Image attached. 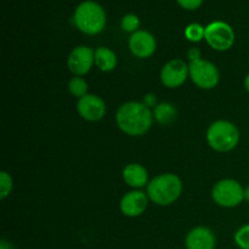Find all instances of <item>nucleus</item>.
I'll list each match as a JSON object with an SVG mask.
<instances>
[{
  "instance_id": "4",
  "label": "nucleus",
  "mask_w": 249,
  "mask_h": 249,
  "mask_svg": "<svg viewBox=\"0 0 249 249\" xmlns=\"http://www.w3.org/2000/svg\"><path fill=\"white\" fill-rule=\"evenodd\" d=\"M208 145L216 152H229L237 146L240 131L229 121H216L207 130Z\"/></svg>"
},
{
  "instance_id": "10",
  "label": "nucleus",
  "mask_w": 249,
  "mask_h": 249,
  "mask_svg": "<svg viewBox=\"0 0 249 249\" xmlns=\"http://www.w3.org/2000/svg\"><path fill=\"white\" fill-rule=\"evenodd\" d=\"M106 104L97 95L87 94L78 100V113L83 119L88 122L101 121L106 114Z\"/></svg>"
},
{
  "instance_id": "2",
  "label": "nucleus",
  "mask_w": 249,
  "mask_h": 249,
  "mask_svg": "<svg viewBox=\"0 0 249 249\" xmlns=\"http://www.w3.org/2000/svg\"><path fill=\"white\" fill-rule=\"evenodd\" d=\"M182 182L175 174H160L147 184V196L158 206H170L180 197Z\"/></svg>"
},
{
  "instance_id": "16",
  "label": "nucleus",
  "mask_w": 249,
  "mask_h": 249,
  "mask_svg": "<svg viewBox=\"0 0 249 249\" xmlns=\"http://www.w3.org/2000/svg\"><path fill=\"white\" fill-rule=\"evenodd\" d=\"M178 116V111L169 102H160L155 107L153 111V118L160 124V125H169L175 122Z\"/></svg>"
},
{
  "instance_id": "14",
  "label": "nucleus",
  "mask_w": 249,
  "mask_h": 249,
  "mask_svg": "<svg viewBox=\"0 0 249 249\" xmlns=\"http://www.w3.org/2000/svg\"><path fill=\"white\" fill-rule=\"evenodd\" d=\"M123 180L134 189H141L148 184V173L139 163H130L123 169Z\"/></svg>"
},
{
  "instance_id": "26",
  "label": "nucleus",
  "mask_w": 249,
  "mask_h": 249,
  "mask_svg": "<svg viewBox=\"0 0 249 249\" xmlns=\"http://www.w3.org/2000/svg\"><path fill=\"white\" fill-rule=\"evenodd\" d=\"M245 87H246V90L249 92V73L247 75H246V79H245Z\"/></svg>"
},
{
  "instance_id": "22",
  "label": "nucleus",
  "mask_w": 249,
  "mask_h": 249,
  "mask_svg": "<svg viewBox=\"0 0 249 249\" xmlns=\"http://www.w3.org/2000/svg\"><path fill=\"white\" fill-rule=\"evenodd\" d=\"M177 2L185 10H197L203 4V0H177Z\"/></svg>"
},
{
  "instance_id": "25",
  "label": "nucleus",
  "mask_w": 249,
  "mask_h": 249,
  "mask_svg": "<svg viewBox=\"0 0 249 249\" xmlns=\"http://www.w3.org/2000/svg\"><path fill=\"white\" fill-rule=\"evenodd\" d=\"M0 249H15V248L14 246H12L10 242H7L6 240H1V242H0Z\"/></svg>"
},
{
  "instance_id": "18",
  "label": "nucleus",
  "mask_w": 249,
  "mask_h": 249,
  "mask_svg": "<svg viewBox=\"0 0 249 249\" xmlns=\"http://www.w3.org/2000/svg\"><path fill=\"white\" fill-rule=\"evenodd\" d=\"M204 34H206V28L199 23H190L185 28V36L192 43H198L204 39Z\"/></svg>"
},
{
  "instance_id": "17",
  "label": "nucleus",
  "mask_w": 249,
  "mask_h": 249,
  "mask_svg": "<svg viewBox=\"0 0 249 249\" xmlns=\"http://www.w3.org/2000/svg\"><path fill=\"white\" fill-rule=\"evenodd\" d=\"M88 89H89L88 83L82 77H77L75 75V77L71 78L70 83H68V90H70V92L73 96L78 97V99L85 96L88 94Z\"/></svg>"
},
{
  "instance_id": "24",
  "label": "nucleus",
  "mask_w": 249,
  "mask_h": 249,
  "mask_svg": "<svg viewBox=\"0 0 249 249\" xmlns=\"http://www.w3.org/2000/svg\"><path fill=\"white\" fill-rule=\"evenodd\" d=\"M187 57H189L190 62L201 60V51H199L197 48H191L189 51H187Z\"/></svg>"
},
{
  "instance_id": "20",
  "label": "nucleus",
  "mask_w": 249,
  "mask_h": 249,
  "mask_svg": "<svg viewBox=\"0 0 249 249\" xmlns=\"http://www.w3.org/2000/svg\"><path fill=\"white\" fill-rule=\"evenodd\" d=\"M12 178L9 173H0V198L5 199L12 191Z\"/></svg>"
},
{
  "instance_id": "6",
  "label": "nucleus",
  "mask_w": 249,
  "mask_h": 249,
  "mask_svg": "<svg viewBox=\"0 0 249 249\" xmlns=\"http://www.w3.org/2000/svg\"><path fill=\"white\" fill-rule=\"evenodd\" d=\"M189 74L192 82L204 90L214 89L220 80V73L216 66L203 58L190 62Z\"/></svg>"
},
{
  "instance_id": "5",
  "label": "nucleus",
  "mask_w": 249,
  "mask_h": 249,
  "mask_svg": "<svg viewBox=\"0 0 249 249\" xmlns=\"http://www.w3.org/2000/svg\"><path fill=\"white\" fill-rule=\"evenodd\" d=\"M212 197L218 206L224 208H233L245 199V190L242 185L233 179H223L214 185Z\"/></svg>"
},
{
  "instance_id": "7",
  "label": "nucleus",
  "mask_w": 249,
  "mask_h": 249,
  "mask_svg": "<svg viewBox=\"0 0 249 249\" xmlns=\"http://www.w3.org/2000/svg\"><path fill=\"white\" fill-rule=\"evenodd\" d=\"M204 39L214 50L226 51L235 44V32L226 22L214 21L206 27Z\"/></svg>"
},
{
  "instance_id": "27",
  "label": "nucleus",
  "mask_w": 249,
  "mask_h": 249,
  "mask_svg": "<svg viewBox=\"0 0 249 249\" xmlns=\"http://www.w3.org/2000/svg\"><path fill=\"white\" fill-rule=\"evenodd\" d=\"M245 199L249 202V186H247L245 189Z\"/></svg>"
},
{
  "instance_id": "8",
  "label": "nucleus",
  "mask_w": 249,
  "mask_h": 249,
  "mask_svg": "<svg viewBox=\"0 0 249 249\" xmlns=\"http://www.w3.org/2000/svg\"><path fill=\"white\" fill-rule=\"evenodd\" d=\"M189 74V65L181 58H174L163 66L160 71V80L169 89L179 88L186 82Z\"/></svg>"
},
{
  "instance_id": "15",
  "label": "nucleus",
  "mask_w": 249,
  "mask_h": 249,
  "mask_svg": "<svg viewBox=\"0 0 249 249\" xmlns=\"http://www.w3.org/2000/svg\"><path fill=\"white\" fill-rule=\"evenodd\" d=\"M95 65L102 72H111L117 66V56L111 49L100 46L95 50Z\"/></svg>"
},
{
  "instance_id": "1",
  "label": "nucleus",
  "mask_w": 249,
  "mask_h": 249,
  "mask_svg": "<svg viewBox=\"0 0 249 249\" xmlns=\"http://www.w3.org/2000/svg\"><path fill=\"white\" fill-rule=\"evenodd\" d=\"M118 128L130 136L145 135L152 126L153 114L142 102L130 101L123 104L116 114Z\"/></svg>"
},
{
  "instance_id": "21",
  "label": "nucleus",
  "mask_w": 249,
  "mask_h": 249,
  "mask_svg": "<svg viewBox=\"0 0 249 249\" xmlns=\"http://www.w3.org/2000/svg\"><path fill=\"white\" fill-rule=\"evenodd\" d=\"M235 242L241 249H249V224L236 231Z\"/></svg>"
},
{
  "instance_id": "3",
  "label": "nucleus",
  "mask_w": 249,
  "mask_h": 249,
  "mask_svg": "<svg viewBox=\"0 0 249 249\" xmlns=\"http://www.w3.org/2000/svg\"><path fill=\"white\" fill-rule=\"evenodd\" d=\"M75 27L88 36L101 33L106 27V12L97 2L87 0L80 2L73 15Z\"/></svg>"
},
{
  "instance_id": "13",
  "label": "nucleus",
  "mask_w": 249,
  "mask_h": 249,
  "mask_svg": "<svg viewBox=\"0 0 249 249\" xmlns=\"http://www.w3.org/2000/svg\"><path fill=\"white\" fill-rule=\"evenodd\" d=\"M215 243L213 231L204 226L192 229L185 240L186 249H214Z\"/></svg>"
},
{
  "instance_id": "19",
  "label": "nucleus",
  "mask_w": 249,
  "mask_h": 249,
  "mask_svg": "<svg viewBox=\"0 0 249 249\" xmlns=\"http://www.w3.org/2000/svg\"><path fill=\"white\" fill-rule=\"evenodd\" d=\"M122 29L126 33H135L139 31V27H140V19L136 15L134 14H128L122 18L121 22Z\"/></svg>"
},
{
  "instance_id": "12",
  "label": "nucleus",
  "mask_w": 249,
  "mask_h": 249,
  "mask_svg": "<svg viewBox=\"0 0 249 249\" xmlns=\"http://www.w3.org/2000/svg\"><path fill=\"white\" fill-rule=\"evenodd\" d=\"M147 194L142 191H130L124 195L121 201V211L122 213L129 218H136L140 216L146 211L148 204Z\"/></svg>"
},
{
  "instance_id": "11",
  "label": "nucleus",
  "mask_w": 249,
  "mask_h": 249,
  "mask_svg": "<svg viewBox=\"0 0 249 249\" xmlns=\"http://www.w3.org/2000/svg\"><path fill=\"white\" fill-rule=\"evenodd\" d=\"M157 43L150 32L138 31L129 38V49L134 56L139 58H147L155 53Z\"/></svg>"
},
{
  "instance_id": "9",
  "label": "nucleus",
  "mask_w": 249,
  "mask_h": 249,
  "mask_svg": "<svg viewBox=\"0 0 249 249\" xmlns=\"http://www.w3.org/2000/svg\"><path fill=\"white\" fill-rule=\"evenodd\" d=\"M94 63L95 51L85 45H79L73 49L67 60L68 70L77 77H82L90 72Z\"/></svg>"
},
{
  "instance_id": "23",
  "label": "nucleus",
  "mask_w": 249,
  "mask_h": 249,
  "mask_svg": "<svg viewBox=\"0 0 249 249\" xmlns=\"http://www.w3.org/2000/svg\"><path fill=\"white\" fill-rule=\"evenodd\" d=\"M142 104L145 105V106H147L148 108L156 107L157 106V97H156L155 94H146L145 97H143Z\"/></svg>"
}]
</instances>
